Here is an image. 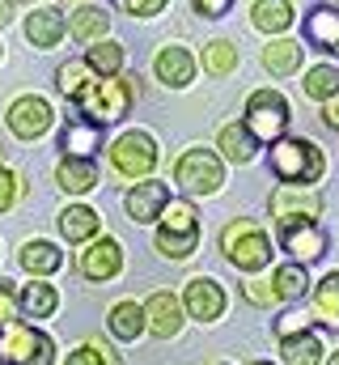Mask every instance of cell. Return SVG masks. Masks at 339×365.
Here are the masks:
<instances>
[{
  "label": "cell",
  "mask_w": 339,
  "mask_h": 365,
  "mask_svg": "<svg viewBox=\"0 0 339 365\" xmlns=\"http://www.w3.org/2000/svg\"><path fill=\"white\" fill-rule=\"evenodd\" d=\"M271 175L284 187H314L327 175V153L310 136H280L271 140Z\"/></svg>",
  "instance_id": "cell-1"
},
{
  "label": "cell",
  "mask_w": 339,
  "mask_h": 365,
  "mask_svg": "<svg viewBox=\"0 0 339 365\" xmlns=\"http://www.w3.org/2000/svg\"><path fill=\"white\" fill-rule=\"evenodd\" d=\"M221 251H225V259L238 268V272H263L267 264H271V238H267V230L251 221V217H238V221H229L225 230H221Z\"/></svg>",
  "instance_id": "cell-2"
},
{
  "label": "cell",
  "mask_w": 339,
  "mask_h": 365,
  "mask_svg": "<svg viewBox=\"0 0 339 365\" xmlns=\"http://www.w3.org/2000/svg\"><path fill=\"white\" fill-rule=\"evenodd\" d=\"M157 221H162L157 238H153L157 255H166V259L195 255V247H199V212L191 208V200H170Z\"/></svg>",
  "instance_id": "cell-3"
},
{
  "label": "cell",
  "mask_w": 339,
  "mask_h": 365,
  "mask_svg": "<svg viewBox=\"0 0 339 365\" xmlns=\"http://www.w3.org/2000/svg\"><path fill=\"white\" fill-rule=\"evenodd\" d=\"M132 98H136V90H132L127 77H98V81H89V86L81 90L77 106H81V119L106 128V123H115V119L127 115Z\"/></svg>",
  "instance_id": "cell-4"
},
{
  "label": "cell",
  "mask_w": 339,
  "mask_h": 365,
  "mask_svg": "<svg viewBox=\"0 0 339 365\" xmlns=\"http://www.w3.org/2000/svg\"><path fill=\"white\" fill-rule=\"evenodd\" d=\"M110 170L119 175V179H149L153 170H157V162H162V149H157V140L149 136V132H140V128H132V132H123V136H115L110 140Z\"/></svg>",
  "instance_id": "cell-5"
},
{
  "label": "cell",
  "mask_w": 339,
  "mask_h": 365,
  "mask_svg": "<svg viewBox=\"0 0 339 365\" xmlns=\"http://www.w3.org/2000/svg\"><path fill=\"white\" fill-rule=\"evenodd\" d=\"M288 98L280 90H254L246 98V132H251L259 145H271V140H280L284 132H288Z\"/></svg>",
  "instance_id": "cell-6"
},
{
  "label": "cell",
  "mask_w": 339,
  "mask_h": 365,
  "mask_svg": "<svg viewBox=\"0 0 339 365\" xmlns=\"http://www.w3.org/2000/svg\"><path fill=\"white\" fill-rule=\"evenodd\" d=\"M0 361L4 365H56V340L38 327L9 323L0 331Z\"/></svg>",
  "instance_id": "cell-7"
},
{
  "label": "cell",
  "mask_w": 339,
  "mask_h": 365,
  "mask_svg": "<svg viewBox=\"0 0 339 365\" xmlns=\"http://www.w3.org/2000/svg\"><path fill=\"white\" fill-rule=\"evenodd\" d=\"M174 182L187 195H217L225 187V162L212 149H187L174 162Z\"/></svg>",
  "instance_id": "cell-8"
},
{
  "label": "cell",
  "mask_w": 339,
  "mask_h": 365,
  "mask_svg": "<svg viewBox=\"0 0 339 365\" xmlns=\"http://www.w3.org/2000/svg\"><path fill=\"white\" fill-rule=\"evenodd\" d=\"M280 234V251H288V259L293 264H318L323 255H327V234H323V225L318 221H284V225H276Z\"/></svg>",
  "instance_id": "cell-9"
},
{
  "label": "cell",
  "mask_w": 339,
  "mask_h": 365,
  "mask_svg": "<svg viewBox=\"0 0 339 365\" xmlns=\"http://www.w3.org/2000/svg\"><path fill=\"white\" fill-rule=\"evenodd\" d=\"M9 128H13V136L17 140H38L51 123H56V110H51V102L47 98H38V93H21V98H13L9 102Z\"/></svg>",
  "instance_id": "cell-10"
},
{
  "label": "cell",
  "mask_w": 339,
  "mask_h": 365,
  "mask_svg": "<svg viewBox=\"0 0 339 365\" xmlns=\"http://www.w3.org/2000/svg\"><path fill=\"white\" fill-rule=\"evenodd\" d=\"M267 208H271V221L276 225H284V221H318L323 217V195L310 191V187H284L280 182L271 191Z\"/></svg>",
  "instance_id": "cell-11"
},
{
  "label": "cell",
  "mask_w": 339,
  "mask_h": 365,
  "mask_svg": "<svg viewBox=\"0 0 339 365\" xmlns=\"http://www.w3.org/2000/svg\"><path fill=\"white\" fill-rule=\"evenodd\" d=\"M225 306H229V297H225V289H221L212 276H191V280H187V289H182V310H187V319H195V323H217V319L225 314Z\"/></svg>",
  "instance_id": "cell-12"
},
{
  "label": "cell",
  "mask_w": 339,
  "mask_h": 365,
  "mask_svg": "<svg viewBox=\"0 0 339 365\" xmlns=\"http://www.w3.org/2000/svg\"><path fill=\"white\" fill-rule=\"evenodd\" d=\"M77 272L85 280H93V284L115 280V276L123 272V247L115 238H89V247H85L81 259H77Z\"/></svg>",
  "instance_id": "cell-13"
},
{
  "label": "cell",
  "mask_w": 339,
  "mask_h": 365,
  "mask_svg": "<svg viewBox=\"0 0 339 365\" xmlns=\"http://www.w3.org/2000/svg\"><path fill=\"white\" fill-rule=\"evenodd\" d=\"M187 323V310L174 293H153L145 302V331H153L157 340H174Z\"/></svg>",
  "instance_id": "cell-14"
},
{
  "label": "cell",
  "mask_w": 339,
  "mask_h": 365,
  "mask_svg": "<svg viewBox=\"0 0 339 365\" xmlns=\"http://www.w3.org/2000/svg\"><path fill=\"white\" fill-rule=\"evenodd\" d=\"M166 204H170V187L166 182H157V179H140L127 195H123V208H127V217H132L136 225L157 221Z\"/></svg>",
  "instance_id": "cell-15"
},
{
  "label": "cell",
  "mask_w": 339,
  "mask_h": 365,
  "mask_svg": "<svg viewBox=\"0 0 339 365\" xmlns=\"http://www.w3.org/2000/svg\"><path fill=\"white\" fill-rule=\"evenodd\" d=\"M153 73H157V81L166 90H187L195 81V56L182 43H166L157 51V60H153Z\"/></svg>",
  "instance_id": "cell-16"
},
{
  "label": "cell",
  "mask_w": 339,
  "mask_h": 365,
  "mask_svg": "<svg viewBox=\"0 0 339 365\" xmlns=\"http://www.w3.org/2000/svg\"><path fill=\"white\" fill-rule=\"evenodd\" d=\"M306 43L314 51H339V4H318L306 13Z\"/></svg>",
  "instance_id": "cell-17"
},
{
  "label": "cell",
  "mask_w": 339,
  "mask_h": 365,
  "mask_svg": "<svg viewBox=\"0 0 339 365\" xmlns=\"http://www.w3.org/2000/svg\"><path fill=\"white\" fill-rule=\"evenodd\" d=\"M301 60H306V43H297V38L276 34V38H267V47H263V68H267L271 77H293V73L301 68Z\"/></svg>",
  "instance_id": "cell-18"
},
{
  "label": "cell",
  "mask_w": 339,
  "mask_h": 365,
  "mask_svg": "<svg viewBox=\"0 0 339 365\" xmlns=\"http://www.w3.org/2000/svg\"><path fill=\"white\" fill-rule=\"evenodd\" d=\"M293 21H297V9H293V0H254L251 26H254V30H263L267 38L284 34Z\"/></svg>",
  "instance_id": "cell-19"
},
{
  "label": "cell",
  "mask_w": 339,
  "mask_h": 365,
  "mask_svg": "<svg viewBox=\"0 0 339 365\" xmlns=\"http://www.w3.org/2000/svg\"><path fill=\"white\" fill-rule=\"evenodd\" d=\"M271 289H276V302H288V306L306 302V293L314 289L310 268H306V264H280V268L271 272Z\"/></svg>",
  "instance_id": "cell-20"
},
{
  "label": "cell",
  "mask_w": 339,
  "mask_h": 365,
  "mask_svg": "<svg viewBox=\"0 0 339 365\" xmlns=\"http://www.w3.org/2000/svg\"><path fill=\"white\" fill-rule=\"evenodd\" d=\"M64 30H68V21H64V13L60 9H34L30 17H26V38L34 43V47H56L60 38H64Z\"/></svg>",
  "instance_id": "cell-21"
},
{
  "label": "cell",
  "mask_w": 339,
  "mask_h": 365,
  "mask_svg": "<svg viewBox=\"0 0 339 365\" xmlns=\"http://www.w3.org/2000/svg\"><path fill=\"white\" fill-rule=\"evenodd\" d=\"M217 149H221L234 166H246V162L259 158V149H263V145L246 132V123H225V128L217 132Z\"/></svg>",
  "instance_id": "cell-22"
},
{
  "label": "cell",
  "mask_w": 339,
  "mask_h": 365,
  "mask_svg": "<svg viewBox=\"0 0 339 365\" xmlns=\"http://www.w3.org/2000/svg\"><path fill=\"white\" fill-rule=\"evenodd\" d=\"M98 145H102V132H98V123H89V119H68L64 132H60L64 158H93Z\"/></svg>",
  "instance_id": "cell-23"
},
{
  "label": "cell",
  "mask_w": 339,
  "mask_h": 365,
  "mask_svg": "<svg viewBox=\"0 0 339 365\" xmlns=\"http://www.w3.org/2000/svg\"><path fill=\"white\" fill-rule=\"evenodd\" d=\"M56 182H60L68 195L93 191V187H98V166H93V158H64V162L56 166Z\"/></svg>",
  "instance_id": "cell-24"
},
{
  "label": "cell",
  "mask_w": 339,
  "mask_h": 365,
  "mask_svg": "<svg viewBox=\"0 0 339 365\" xmlns=\"http://www.w3.org/2000/svg\"><path fill=\"white\" fill-rule=\"evenodd\" d=\"M98 230H102V217H98L89 204H68V208L60 212V234H64L68 242H89Z\"/></svg>",
  "instance_id": "cell-25"
},
{
  "label": "cell",
  "mask_w": 339,
  "mask_h": 365,
  "mask_svg": "<svg viewBox=\"0 0 339 365\" xmlns=\"http://www.w3.org/2000/svg\"><path fill=\"white\" fill-rule=\"evenodd\" d=\"M68 30H73L77 43H98V38H106V30H110V13L98 9V4H77Z\"/></svg>",
  "instance_id": "cell-26"
},
{
  "label": "cell",
  "mask_w": 339,
  "mask_h": 365,
  "mask_svg": "<svg viewBox=\"0 0 339 365\" xmlns=\"http://www.w3.org/2000/svg\"><path fill=\"white\" fill-rule=\"evenodd\" d=\"M17 264H21L26 272H34V276H51V272H60L64 255L56 251V242H43V238H34V242H26V247L17 251Z\"/></svg>",
  "instance_id": "cell-27"
},
{
  "label": "cell",
  "mask_w": 339,
  "mask_h": 365,
  "mask_svg": "<svg viewBox=\"0 0 339 365\" xmlns=\"http://www.w3.org/2000/svg\"><path fill=\"white\" fill-rule=\"evenodd\" d=\"M106 327H110L115 340H136V336H145V306H140V302H115Z\"/></svg>",
  "instance_id": "cell-28"
},
{
  "label": "cell",
  "mask_w": 339,
  "mask_h": 365,
  "mask_svg": "<svg viewBox=\"0 0 339 365\" xmlns=\"http://www.w3.org/2000/svg\"><path fill=\"white\" fill-rule=\"evenodd\" d=\"M17 306H21V314H26V319H47V314H56L60 293H56V284L34 280V284H26V289L17 293Z\"/></svg>",
  "instance_id": "cell-29"
},
{
  "label": "cell",
  "mask_w": 339,
  "mask_h": 365,
  "mask_svg": "<svg viewBox=\"0 0 339 365\" xmlns=\"http://www.w3.org/2000/svg\"><path fill=\"white\" fill-rule=\"evenodd\" d=\"M280 357H284V365H323V340L314 331L288 336V340H280Z\"/></svg>",
  "instance_id": "cell-30"
},
{
  "label": "cell",
  "mask_w": 339,
  "mask_h": 365,
  "mask_svg": "<svg viewBox=\"0 0 339 365\" xmlns=\"http://www.w3.org/2000/svg\"><path fill=\"white\" fill-rule=\"evenodd\" d=\"M85 64H89V73H98V77H119V68H123V43H110V38L89 43Z\"/></svg>",
  "instance_id": "cell-31"
},
{
  "label": "cell",
  "mask_w": 339,
  "mask_h": 365,
  "mask_svg": "<svg viewBox=\"0 0 339 365\" xmlns=\"http://www.w3.org/2000/svg\"><path fill=\"white\" fill-rule=\"evenodd\" d=\"M301 90H306V98H314V102H331V98H339V68L335 64H314V68H306Z\"/></svg>",
  "instance_id": "cell-32"
},
{
  "label": "cell",
  "mask_w": 339,
  "mask_h": 365,
  "mask_svg": "<svg viewBox=\"0 0 339 365\" xmlns=\"http://www.w3.org/2000/svg\"><path fill=\"white\" fill-rule=\"evenodd\" d=\"M314 314H318L323 323H335L339 327V268L327 272L314 284Z\"/></svg>",
  "instance_id": "cell-33"
},
{
  "label": "cell",
  "mask_w": 339,
  "mask_h": 365,
  "mask_svg": "<svg viewBox=\"0 0 339 365\" xmlns=\"http://www.w3.org/2000/svg\"><path fill=\"white\" fill-rule=\"evenodd\" d=\"M238 68V43H229V38H212L208 47H204V73H212V77H229Z\"/></svg>",
  "instance_id": "cell-34"
},
{
  "label": "cell",
  "mask_w": 339,
  "mask_h": 365,
  "mask_svg": "<svg viewBox=\"0 0 339 365\" xmlns=\"http://www.w3.org/2000/svg\"><path fill=\"white\" fill-rule=\"evenodd\" d=\"M56 86H60V93H68V98L77 102V98H81V90L89 86V64H85V60H68V64H60Z\"/></svg>",
  "instance_id": "cell-35"
},
{
  "label": "cell",
  "mask_w": 339,
  "mask_h": 365,
  "mask_svg": "<svg viewBox=\"0 0 339 365\" xmlns=\"http://www.w3.org/2000/svg\"><path fill=\"white\" fill-rule=\"evenodd\" d=\"M301 331H314V314L301 310V306H288L276 319V340H288V336H301Z\"/></svg>",
  "instance_id": "cell-36"
},
{
  "label": "cell",
  "mask_w": 339,
  "mask_h": 365,
  "mask_svg": "<svg viewBox=\"0 0 339 365\" xmlns=\"http://www.w3.org/2000/svg\"><path fill=\"white\" fill-rule=\"evenodd\" d=\"M64 365H119V361L110 357V349H106V344L89 340V344H81V349H73V353H68V361H64Z\"/></svg>",
  "instance_id": "cell-37"
},
{
  "label": "cell",
  "mask_w": 339,
  "mask_h": 365,
  "mask_svg": "<svg viewBox=\"0 0 339 365\" xmlns=\"http://www.w3.org/2000/svg\"><path fill=\"white\" fill-rule=\"evenodd\" d=\"M242 297L251 302V306H276V289H271V280H246L242 284Z\"/></svg>",
  "instance_id": "cell-38"
},
{
  "label": "cell",
  "mask_w": 339,
  "mask_h": 365,
  "mask_svg": "<svg viewBox=\"0 0 339 365\" xmlns=\"http://www.w3.org/2000/svg\"><path fill=\"white\" fill-rule=\"evenodd\" d=\"M17 195H21V179L0 166V212H9V208L17 204Z\"/></svg>",
  "instance_id": "cell-39"
},
{
  "label": "cell",
  "mask_w": 339,
  "mask_h": 365,
  "mask_svg": "<svg viewBox=\"0 0 339 365\" xmlns=\"http://www.w3.org/2000/svg\"><path fill=\"white\" fill-rule=\"evenodd\" d=\"M13 319H17V289H13V280H0V331Z\"/></svg>",
  "instance_id": "cell-40"
},
{
  "label": "cell",
  "mask_w": 339,
  "mask_h": 365,
  "mask_svg": "<svg viewBox=\"0 0 339 365\" xmlns=\"http://www.w3.org/2000/svg\"><path fill=\"white\" fill-rule=\"evenodd\" d=\"M119 4H123L132 17H157V13L166 9L170 0H119Z\"/></svg>",
  "instance_id": "cell-41"
},
{
  "label": "cell",
  "mask_w": 339,
  "mask_h": 365,
  "mask_svg": "<svg viewBox=\"0 0 339 365\" xmlns=\"http://www.w3.org/2000/svg\"><path fill=\"white\" fill-rule=\"evenodd\" d=\"M191 4H195V13H199V17H225L234 0H191Z\"/></svg>",
  "instance_id": "cell-42"
},
{
  "label": "cell",
  "mask_w": 339,
  "mask_h": 365,
  "mask_svg": "<svg viewBox=\"0 0 339 365\" xmlns=\"http://www.w3.org/2000/svg\"><path fill=\"white\" fill-rule=\"evenodd\" d=\"M323 123H327L331 132H339V98H331V102H323Z\"/></svg>",
  "instance_id": "cell-43"
},
{
  "label": "cell",
  "mask_w": 339,
  "mask_h": 365,
  "mask_svg": "<svg viewBox=\"0 0 339 365\" xmlns=\"http://www.w3.org/2000/svg\"><path fill=\"white\" fill-rule=\"evenodd\" d=\"M9 17H13V9H9V0H0V26H9Z\"/></svg>",
  "instance_id": "cell-44"
},
{
  "label": "cell",
  "mask_w": 339,
  "mask_h": 365,
  "mask_svg": "<svg viewBox=\"0 0 339 365\" xmlns=\"http://www.w3.org/2000/svg\"><path fill=\"white\" fill-rule=\"evenodd\" d=\"M323 365H339V349H335V353H327V361H323Z\"/></svg>",
  "instance_id": "cell-45"
},
{
  "label": "cell",
  "mask_w": 339,
  "mask_h": 365,
  "mask_svg": "<svg viewBox=\"0 0 339 365\" xmlns=\"http://www.w3.org/2000/svg\"><path fill=\"white\" fill-rule=\"evenodd\" d=\"M73 4H89V0H73Z\"/></svg>",
  "instance_id": "cell-46"
},
{
  "label": "cell",
  "mask_w": 339,
  "mask_h": 365,
  "mask_svg": "<svg viewBox=\"0 0 339 365\" xmlns=\"http://www.w3.org/2000/svg\"><path fill=\"white\" fill-rule=\"evenodd\" d=\"M254 365H271V361H254Z\"/></svg>",
  "instance_id": "cell-47"
},
{
  "label": "cell",
  "mask_w": 339,
  "mask_h": 365,
  "mask_svg": "<svg viewBox=\"0 0 339 365\" xmlns=\"http://www.w3.org/2000/svg\"><path fill=\"white\" fill-rule=\"evenodd\" d=\"M0 162H4V149H0Z\"/></svg>",
  "instance_id": "cell-48"
},
{
  "label": "cell",
  "mask_w": 339,
  "mask_h": 365,
  "mask_svg": "<svg viewBox=\"0 0 339 365\" xmlns=\"http://www.w3.org/2000/svg\"><path fill=\"white\" fill-rule=\"evenodd\" d=\"M331 4H339V0H331Z\"/></svg>",
  "instance_id": "cell-49"
}]
</instances>
